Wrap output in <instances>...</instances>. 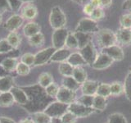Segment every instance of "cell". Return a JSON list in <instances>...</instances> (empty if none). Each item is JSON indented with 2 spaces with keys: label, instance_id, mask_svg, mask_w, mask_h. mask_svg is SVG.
Returning <instances> with one entry per match:
<instances>
[{
  "label": "cell",
  "instance_id": "c3c4849f",
  "mask_svg": "<svg viewBox=\"0 0 131 123\" xmlns=\"http://www.w3.org/2000/svg\"><path fill=\"white\" fill-rule=\"evenodd\" d=\"M93 9H94V7L89 3H86L84 7V12L85 14L90 16L92 13V12L93 11Z\"/></svg>",
  "mask_w": 131,
  "mask_h": 123
},
{
  "label": "cell",
  "instance_id": "277c9868",
  "mask_svg": "<svg viewBox=\"0 0 131 123\" xmlns=\"http://www.w3.org/2000/svg\"><path fill=\"white\" fill-rule=\"evenodd\" d=\"M69 33L70 32L68 31V30L65 27L54 30L52 35V47L56 49L64 48Z\"/></svg>",
  "mask_w": 131,
  "mask_h": 123
},
{
  "label": "cell",
  "instance_id": "ba28073f",
  "mask_svg": "<svg viewBox=\"0 0 131 123\" xmlns=\"http://www.w3.org/2000/svg\"><path fill=\"white\" fill-rule=\"evenodd\" d=\"M56 98L58 102H61L67 105H70L72 102H75V92L72 91V90H70L62 86V87L59 88V91L57 93Z\"/></svg>",
  "mask_w": 131,
  "mask_h": 123
},
{
  "label": "cell",
  "instance_id": "4fadbf2b",
  "mask_svg": "<svg viewBox=\"0 0 131 123\" xmlns=\"http://www.w3.org/2000/svg\"><path fill=\"white\" fill-rule=\"evenodd\" d=\"M71 54V52L70 49L67 48H62L59 49H56V51L52 54L50 63H61L64 61H67L70 55Z\"/></svg>",
  "mask_w": 131,
  "mask_h": 123
},
{
  "label": "cell",
  "instance_id": "44dd1931",
  "mask_svg": "<svg viewBox=\"0 0 131 123\" xmlns=\"http://www.w3.org/2000/svg\"><path fill=\"white\" fill-rule=\"evenodd\" d=\"M13 80L11 76H2L0 78V92H9L13 87Z\"/></svg>",
  "mask_w": 131,
  "mask_h": 123
},
{
  "label": "cell",
  "instance_id": "6da1fadb",
  "mask_svg": "<svg viewBox=\"0 0 131 123\" xmlns=\"http://www.w3.org/2000/svg\"><path fill=\"white\" fill-rule=\"evenodd\" d=\"M49 23L54 30L64 28L67 24V16L60 7H54L52 8L49 15Z\"/></svg>",
  "mask_w": 131,
  "mask_h": 123
},
{
  "label": "cell",
  "instance_id": "91938a15",
  "mask_svg": "<svg viewBox=\"0 0 131 123\" xmlns=\"http://www.w3.org/2000/svg\"><path fill=\"white\" fill-rule=\"evenodd\" d=\"M88 0H81V3H85Z\"/></svg>",
  "mask_w": 131,
  "mask_h": 123
},
{
  "label": "cell",
  "instance_id": "11a10c76",
  "mask_svg": "<svg viewBox=\"0 0 131 123\" xmlns=\"http://www.w3.org/2000/svg\"><path fill=\"white\" fill-rule=\"evenodd\" d=\"M19 123H34V121H33L31 118H26V119H23Z\"/></svg>",
  "mask_w": 131,
  "mask_h": 123
},
{
  "label": "cell",
  "instance_id": "f6af8a7d",
  "mask_svg": "<svg viewBox=\"0 0 131 123\" xmlns=\"http://www.w3.org/2000/svg\"><path fill=\"white\" fill-rule=\"evenodd\" d=\"M12 49H14L11 46V44L8 43V41L7 39H3L0 40V53H8L12 51Z\"/></svg>",
  "mask_w": 131,
  "mask_h": 123
},
{
  "label": "cell",
  "instance_id": "bcb514c9",
  "mask_svg": "<svg viewBox=\"0 0 131 123\" xmlns=\"http://www.w3.org/2000/svg\"><path fill=\"white\" fill-rule=\"evenodd\" d=\"M8 1H9L11 10L14 12H18L20 10V8L21 7V5L23 4L21 2H20L19 0H8Z\"/></svg>",
  "mask_w": 131,
  "mask_h": 123
},
{
  "label": "cell",
  "instance_id": "ee69618b",
  "mask_svg": "<svg viewBox=\"0 0 131 123\" xmlns=\"http://www.w3.org/2000/svg\"><path fill=\"white\" fill-rule=\"evenodd\" d=\"M76 117L74 115L73 113H71V112H67L62 117H61V121L62 123H75L76 121Z\"/></svg>",
  "mask_w": 131,
  "mask_h": 123
},
{
  "label": "cell",
  "instance_id": "9a60e30c",
  "mask_svg": "<svg viewBox=\"0 0 131 123\" xmlns=\"http://www.w3.org/2000/svg\"><path fill=\"white\" fill-rule=\"evenodd\" d=\"M10 92L12 93V96H13L15 102H16L17 104L20 105H25L27 104L28 95L23 89H20L18 87H14L13 86V87L12 88V89L10 90Z\"/></svg>",
  "mask_w": 131,
  "mask_h": 123
},
{
  "label": "cell",
  "instance_id": "e0dca14e",
  "mask_svg": "<svg viewBox=\"0 0 131 123\" xmlns=\"http://www.w3.org/2000/svg\"><path fill=\"white\" fill-rule=\"evenodd\" d=\"M99 83L97 81L94 80H86L82 84V92L83 94L85 95H93L94 96V94L97 93V89L98 88Z\"/></svg>",
  "mask_w": 131,
  "mask_h": 123
},
{
  "label": "cell",
  "instance_id": "7a4b0ae2",
  "mask_svg": "<svg viewBox=\"0 0 131 123\" xmlns=\"http://www.w3.org/2000/svg\"><path fill=\"white\" fill-rule=\"evenodd\" d=\"M97 39L102 48L112 46L117 42L116 34L108 29H102L98 30L97 32Z\"/></svg>",
  "mask_w": 131,
  "mask_h": 123
},
{
  "label": "cell",
  "instance_id": "8fae6325",
  "mask_svg": "<svg viewBox=\"0 0 131 123\" xmlns=\"http://www.w3.org/2000/svg\"><path fill=\"white\" fill-rule=\"evenodd\" d=\"M102 53L109 56L113 61H121L124 58V52L118 45H112L102 49Z\"/></svg>",
  "mask_w": 131,
  "mask_h": 123
},
{
  "label": "cell",
  "instance_id": "d6986e66",
  "mask_svg": "<svg viewBox=\"0 0 131 123\" xmlns=\"http://www.w3.org/2000/svg\"><path fill=\"white\" fill-rule=\"evenodd\" d=\"M75 38L78 42V48L81 49L84 47H85L88 44L92 42V37L91 34H87V33H83V32H79V31H75L74 32Z\"/></svg>",
  "mask_w": 131,
  "mask_h": 123
},
{
  "label": "cell",
  "instance_id": "f1b7e54d",
  "mask_svg": "<svg viewBox=\"0 0 131 123\" xmlns=\"http://www.w3.org/2000/svg\"><path fill=\"white\" fill-rule=\"evenodd\" d=\"M31 119L34 123H50L51 117L48 116L44 112H35L32 115Z\"/></svg>",
  "mask_w": 131,
  "mask_h": 123
},
{
  "label": "cell",
  "instance_id": "2e32d148",
  "mask_svg": "<svg viewBox=\"0 0 131 123\" xmlns=\"http://www.w3.org/2000/svg\"><path fill=\"white\" fill-rule=\"evenodd\" d=\"M37 15H38L37 7L33 5V4H31V3H26V6H24L22 7L21 14H20V16H21L24 19H26V20L35 19Z\"/></svg>",
  "mask_w": 131,
  "mask_h": 123
},
{
  "label": "cell",
  "instance_id": "ac0fdd59",
  "mask_svg": "<svg viewBox=\"0 0 131 123\" xmlns=\"http://www.w3.org/2000/svg\"><path fill=\"white\" fill-rule=\"evenodd\" d=\"M39 32H41L40 26L38 23L34 22H30L26 23L23 27L24 35H25V36L28 37V38H30V37L38 34Z\"/></svg>",
  "mask_w": 131,
  "mask_h": 123
},
{
  "label": "cell",
  "instance_id": "3957f363",
  "mask_svg": "<svg viewBox=\"0 0 131 123\" xmlns=\"http://www.w3.org/2000/svg\"><path fill=\"white\" fill-rule=\"evenodd\" d=\"M68 106L69 105L62 104V102L58 101H56L48 104L47 108L44 109L43 112L51 118L53 117L61 118L66 112H68Z\"/></svg>",
  "mask_w": 131,
  "mask_h": 123
},
{
  "label": "cell",
  "instance_id": "5b68a950",
  "mask_svg": "<svg viewBox=\"0 0 131 123\" xmlns=\"http://www.w3.org/2000/svg\"><path fill=\"white\" fill-rule=\"evenodd\" d=\"M98 30H98L97 22L92 20L91 18L84 17V18H82L79 22L75 31L87 33V34H92V33L97 32Z\"/></svg>",
  "mask_w": 131,
  "mask_h": 123
},
{
  "label": "cell",
  "instance_id": "f546056e",
  "mask_svg": "<svg viewBox=\"0 0 131 123\" xmlns=\"http://www.w3.org/2000/svg\"><path fill=\"white\" fill-rule=\"evenodd\" d=\"M44 35L41 32L29 38V44L33 47H41L44 43Z\"/></svg>",
  "mask_w": 131,
  "mask_h": 123
},
{
  "label": "cell",
  "instance_id": "74e56055",
  "mask_svg": "<svg viewBox=\"0 0 131 123\" xmlns=\"http://www.w3.org/2000/svg\"><path fill=\"white\" fill-rule=\"evenodd\" d=\"M35 60V55L32 54V53H25V54H23L21 56V57H20V61L24 64L28 65L29 67H30V66H34Z\"/></svg>",
  "mask_w": 131,
  "mask_h": 123
},
{
  "label": "cell",
  "instance_id": "be15d7a7",
  "mask_svg": "<svg viewBox=\"0 0 131 123\" xmlns=\"http://www.w3.org/2000/svg\"><path fill=\"white\" fill-rule=\"evenodd\" d=\"M50 123H52V122H50Z\"/></svg>",
  "mask_w": 131,
  "mask_h": 123
},
{
  "label": "cell",
  "instance_id": "d4e9b609",
  "mask_svg": "<svg viewBox=\"0 0 131 123\" xmlns=\"http://www.w3.org/2000/svg\"><path fill=\"white\" fill-rule=\"evenodd\" d=\"M14 98L12 93L3 92L0 94V107H9L14 104Z\"/></svg>",
  "mask_w": 131,
  "mask_h": 123
},
{
  "label": "cell",
  "instance_id": "f907efd6",
  "mask_svg": "<svg viewBox=\"0 0 131 123\" xmlns=\"http://www.w3.org/2000/svg\"><path fill=\"white\" fill-rule=\"evenodd\" d=\"M122 8L125 10L131 11V0H125L122 5Z\"/></svg>",
  "mask_w": 131,
  "mask_h": 123
},
{
  "label": "cell",
  "instance_id": "7402d4cb",
  "mask_svg": "<svg viewBox=\"0 0 131 123\" xmlns=\"http://www.w3.org/2000/svg\"><path fill=\"white\" fill-rule=\"evenodd\" d=\"M80 84L74 79L73 76H65L62 80V86L72 91H76L80 88Z\"/></svg>",
  "mask_w": 131,
  "mask_h": 123
},
{
  "label": "cell",
  "instance_id": "94428289",
  "mask_svg": "<svg viewBox=\"0 0 131 123\" xmlns=\"http://www.w3.org/2000/svg\"><path fill=\"white\" fill-rule=\"evenodd\" d=\"M129 71H130V72H129V73H131V67H129Z\"/></svg>",
  "mask_w": 131,
  "mask_h": 123
},
{
  "label": "cell",
  "instance_id": "681fc988",
  "mask_svg": "<svg viewBox=\"0 0 131 123\" xmlns=\"http://www.w3.org/2000/svg\"><path fill=\"white\" fill-rule=\"evenodd\" d=\"M112 0H100L101 7H108L112 5Z\"/></svg>",
  "mask_w": 131,
  "mask_h": 123
},
{
  "label": "cell",
  "instance_id": "7c38bea8",
  "mask_svg": "<svg viewBox=\"0 0 131 123\" xmlns=\"http://www.w3.org/2000/svg\"><path fill=\"white\" fill-rule=\"evenodd\" d=\"M112 63L113 60L109 56L105 54V53H101L100 54L97 55V57L95 61H93L92 67L96 70H102L110 67L112 64Z\"/></svg>",
  "mask_w": 131,
  "mask_h": 123
},
{
  "label": "cell",
  "instance_id": "603a6c76",
  "mask_svg": "<svg viewBox=\"0 0 131 123\" xmlns=\"http://www.w3.org/2000/svg\"><path fill=\"white\" fill-rule=\"evenodd\" d=\"M72 76L80 84H83L84 82L87 80V74H86L85 71L81 67H74Z\"/></svg>",
  "mask_w": 131,
  "mask_h": 123
},
{
  "label": "cell",
  "instance_id": "cb8c5ba5",
  "mask_svg": "<svg viewBox=\"0 0 131 123\" xmlns=\"http://www.w3.org/2000/svg\"><path fill=\"white\" fill-rule=\"evenodd\" d=\"M17 64H18L17 58L8 57V58H6L4 60L0 66H1L6 71H16Z\"/></svg>",
  "mask_w": 131,
  "mask_h": 123
},
{
  "label": "cell",
  "instance_id": "7bdbcfd3",
  "mask_svg": "<svg viewBox=\"0 0 131 123\" xmlns=\"http://www.w3.org/2000/svg\"><path fill=\"white\" fill-rule=\"evenodd\" d=\"M103 16H104V12L103 10L102 9V7H96L92 12L91 15H90V18L97 22V20H99L103 18Z\"/></svg>",
  "mask_w": 131,
  "mask_h": 123
},
{
  "label": "cell",
  "instance_id": "816d5d0a",
  "mask_svg": "<svg viewBox=\"0 0 131 123\" xmlns=\"http://www.w3.org/2000/svg\"><path fill=\"white\" fill-rule=\"evenodd\" d=\"M0 122L1 123H16L12 119L8 118L7 117H0Z\"/></svg>",
  "mask_w": 131,
  "mask_h": 123
},
{
  "label": "cell",
  "instance_id": "d6a6232c",
  "mask_svg": "<svg viewBox=\"0 0 131 123\" xmlns=\"http://www.w3.org/2000/svg\"><path fill=\"white\" fill-rule=\"evenodd\" d=\"M65 46L68 49L78 48V42H77V39L75 38V35H74V33H69L67 41H66Z\"/></svg>",
  "mask_w": 131,
  "mask_h": 123
},
{
  "label": "cell",
  "instance_id": "9c48e42d",
  "mask_svg": "<svg viewBox=\"0 0 131 123\" xmlns=\"http://www.w3.org/2000/svg\"><path fill=\"white\" fill-rule=\"evenodd\" d=\"M23 22H24V18L18 14H14L11 16L6 20L5 24H4V28L9 32L16 31L22 26Z\"/></svg>",
  "mask_w": 131,
  "mask_h": 123
},
{
  "label": "cell",
  "instance_id": "ab89813d",
  "mask_svg": "<svg viewBox=\"0 0 131 123\" xmlns=\"http://www.w3.org/2000/svg\"><path fill=\"white\" fill-rule=\"evenodd\" d=\"M19 55H20V53L16 48L12 49V51L8 52V53H0V65H1V63L6 58H8V57H14V58H17V57H19Z\"/></svg>",
  "mask_w": 131,
  "mask_h": 123
},
{
  "label": "cell",
  "instance_id": "6125c7cd",
  "mask_svg": "<svg viewBox=\"0 0 131 123\" xmlns=\"http://www.w3.org/2000/svg\"><path fill=\"white\" fill-rule=\"evenodd\" d=\"M0 94H1V92H0Z\"/></svg>",
  "mask_w": 131,
  "mask_h": 123
},
{
  "label": "cell",
  "instance_id": "8992f818",
  "mask_svg": "<svg viewBox=\"0 0 131 123\" xmlns=\"http://www.w3.org/2000/svg\"><path fill=\"white\" fill-rule=\"evenodd\" d=\"M94 110L93 108L86 107L79 102H72L68 106V111L73 113L76 117H85L93 113Z\"/></svg>",
  "mask_w": 131,
  "mask_h": 123
},
{
  "label": "cell",
  "instance_id": "30bf717a",
  "mask_svg": "<svg viewBox=\"0 0 131 123\" xmlns=\"http://www.w3.org/2000/svg\"><path fill=\"white\" fill-rule=\"evenodd\" d=\"M80 53L82 55V57H84V59L89 65H93V61H95L97 55H96V51L94 46L92 42H90L85 47L83 48L80 49Z\"/></svg>",
  "mask_w": 131,
  "mask_h": 123
},
{
  "label": "cell",
  "instance_id": "7dc6e473",
  "mask_svg": "<svg viewBox=\"0 0 131 123\" xmlns=\"http://www.w3.org/2000/svg\"><path fill=\"white\" fill-rule=\"evenodd\" d=\"M11 11L10 4L8 0H0V13Z\"/></svg>",
  "mask_w": 131,
  "mask_h": 123
},
{
  "label": "cell",
  "instance_id": "4dcf8cb0",
  "mask_svg": "<svg viewBox=\"0 0 131 123\" xmlns=\"http://www.w3.org/2000/svg\"><path fill=\"white\" fill-rule=\"evenodd\" d=\"M53 82V78L52 76L50 73L48 72H43L40 74L39 78V84L42 88H46L50 84Z\"/></svg>",
  "mask_w": 131,
  "mask_h": 123
},
{
  "label": "cell",
  "instance_id": "f35d334b",
  "mask_svg": "<svg viewBox=\"0 0 131 123\" xmlns=\"http://www.w3.org/2000/svg\"><path fill=\"white\" fill-rule=\"evenodd\" d=\"M93 98H94V96H93V95H85V94H83V95L78 99V102L83 104L86 107L93 108Z\"/></svg>",
  "mask_w": 131,
  "mask_h": 123
},
{
  "label": "cell",
  "instance_id": "db71d44e",
  "mask_svg": "<svg viewBox=\"0 0 131 123\" xmlns=\"http://www.w3.org/2000/svg\"><path fill=\"white\" fill-rule=\"evenodd\" d=\"M51 122L52 123H62V121H61V119L60 117L51 118Z\"/></svg>",
  "mask_w": 131,
  "mask_h": 123
},
{
  "label": "cell",
  "instance_id": "8d00e7d4",
  "mask_svg": "<svg viewBox=\"0 0 131 123\" xmlns=\"http://www.w3.org/2000/svg\"><path fill=\"white\" fill-rule=\"evenodd\" d=\"M108 123H127L125 117L121 113L111 114L108 117Z\"/></svg>",
  "mask_w": 131,
  "mask_h": 123
},
{
  "label": "cell",
  "instance_id": "ffe728a7",
  "mask_svg": "<svg viewBox=\"0 0 131 123\" xmlns=\"http://www.w3.org/2000/svg\"><path fill=\"white\" fill-rule=\"evenodd\" d=\"M67 61L69 64H71L73 67H81V66L87 64V63L80 53H71V54L70 55Z\"/></svg>",
  "mask_w": 131,
  "mask_h": 123
},
{
  "label": "cell",
  "instance_id": "b9f144b4",
  "mask_svg": "<svg viewBox=\"0 0 131 123\" xmlns=\"http://www.w3.org/2000/svg\"><path fill=\"white\" fill-rule=\"evenodd\" d=\"M111 89V94L112 95H119L121 94L124 89V86H123L120 82H114L112 85H110Z\"/></svg>",
  "mask_w": 131,
  "mask_h": 123
},
{
  "label": "cell",
  "instance_id": "e7e4bbea",
  "mask_svg": "<svg viewBox=\"0 0 131 123\" xmlns=\"http://www.w3.org/2000/svg\"><path fill=\"white\" fill-rule=\"evenodd\" d=\"M0 123H1V122H0Z\"/></svg>",
  "mask_w": 131,
  "mask_h": 123
},
{
  "label": "cell",
  "instance_id": "d590c367",
  "mask_svg": "<svg viewBox=\"0 0 131 123\" xmlns=\"http://www.w3.org/2000/svg\"><path fill=\"white\" fill-rule=\"evenodd\" d=\"M124 91L126 98L131 101V73H129L125 78V85H124Z\"/></svg>",
  "mask_w": 131,
  "mask_h": 123
},
{
  "label": "cell",
  "instance_id": "836d02e7",
  "mask_svg": "<svg viewBox=\"0 0 131 123\" xmlns=\"http://www.w3.org/2000/svg\"><path fill=\"white\" fill-rule=\"evenodd\" d=\"M58 91H59V86L57 84L53 83V82L45 88V93L50 98H56Z\"/></svg>",
  "mask_w": 131,
  "mask_h": 123
},
{
  "label": "cell",
  "instance_id": "5bb4252c",
  "mask_svg": "<svg viewBox=\"0 0 131 123\" xmlns=\"http://www.w3.org/2000/svg\"><path fill=\"white\" fill-rule=\"evenodd\" d=\"M117 42L123 45H128L131 44V29L121 28L116 33Z\"/></svg>",
  "mask_w": 131,
  "mask_h": 123
},
{
  "label": "cell",
  "instance_id": "680465c9",
  "mask_svg": "<svg viewBox=\"0 0 131 123\" xmlns=\"http://www.w3.org/2000/svg\"><path fill=\"white\" fill-rule=\"evenodd\" d=\"M72 1L75 2V3H81V0H72Z\"/></svg>",
  "mask_w": 131,
  "mask_h": 123
},
{
  "label": "cell",
  "instance_id": "1f68e13d",
  "mask_svg": "<svg viewBox=\"0 0 131 123\" xmlns=\"http://www.w3.org/2000/svg\"><path fill=\"white\" fill-rule=\"evenodd\" d=\"M96 94L100 95L102 97L106 98L111 95V89H110V85L105 84V83H101L98 85V88L97 89Z\"/></svg>",
  "mask_w": 131,
  "mask_h": 123
},
{
  "label": "cell",
  "instance_id": "484cf974",
  "mask_svg": "<svg viewBox=\"0 0 131 123\" xmlns=\"http://www.w3.org/2000/svg\"><path fill=\"white\" fill-rule=\"evenodd\" d=\"M7 40L11 44L12 48H17L18 46L20 44V42H21V37L16 31L9 32V34L7 35Z\"/></svg>",
  "mask_w": 131,
  "mask_h": 123
},
{
  "label": "cell",
  "instance_id": "6f0895ef",
  "mask_svg": "<svg viewBox=\"0 0 131 123\" xmlns=\"http://www.w3.org/2000/svg\"><path fill=\"white\" fill-rule=\"evenodd\" d=\"M3 22V16H2V13H0V24L2 23Z\"/></svg>",
  "mask_w": 131,
  "mask_h": 123
},
{
  "label": "cell",
  "instance_id": "52a82bcc",
  "mask_svg": "<svg viewBox=\"0 0 131 123\" xmlns=\"http://www.w3.org/2000/svg\"><path fill=\"white\" fill-rule=\"evenodd\" d=\"M55 51L56 48H54L53 47H49L38 52L35 55V60L34 66H42L49 63L52 54L54 53Z\"/></svg>",
  "mask_w": 131,
  "mask_h": 123
},
{
  "label": "cell",
  "instance_id": "9f6ffc18",
  "mask_svg": "<svg viewBox=\"0 0 131 123\" xmlns=\"http://www.w3.org/2000/svg\"><path fill=\"white\" fill-rule=\"evenodd\" d=\"M19 1L21 2L22 3H30L34 2L35 0H19Z\"/></svg>",
  "mask_w": 131,
  "mask_h": 123
},
{
  "label": "cell",
  "instance_id": "4316f807",
  "mask_svg": "<svg viewBox=\"0 0 131 123\" xmlns=\"http://www.w3.org/2000/svg\"><path fill=\"white\" fill-rule=\"evenodd\" d=\"M58 71L61 75L63 76L64 77L65 76H72L74 67L71 64H69L67 61H64V63H59Z\"/></svg>",
  "mask_w": 131,
  "mask_h": 123
},
{
  "label": "cell",
  "instance_id": "60d3db41",
  "mask_svg": "<svg viewBox=\"0 0 131 123\" xmlns=\"http://www.w3.org/2000/svg\"><path fill=\"white\" fill-rule=\"evenodd\" d=\"M30 68L28 65L24 64L21 61H20V63H18L17 66H16V71L19 76H26L30 73Z\"/></svg>",
  "mask_w": 131,
  "mask_h": 123
},
{
  "label": "cell",
  "instance_id": "e575fe53",
  "mask_svg": "<svg viewBox=\"0 0 131 123\" xmlns=\"http://www.w3.org/2000/svg\"><path fill=\"white\" fill-rule=\"evenodd\" d=\"M120 24L122 28L131 29V12L125 13L121 16Z\"/></svg>",
  "mask_w": 131,
  "mask_h": 123
},
{
  "label": "cell",
  "instance_id": "f5cc1de1",
  "mask_svg": "<svg viewBox=\"0 0 131 123\" xmlns=\"http://www.w3.org/2000/svg\"><path fill=\"white\" fill-rule=\"evenodd\" d=\"M89 3L94 7H101L100 5V0H89Z\"/></svg>",
  "mask_w": 131,
  "mask_h": 123
},
{
  "label": "cell",
  "instance_id": "83f0119b",
  "mask_svg": "<svg viewBox=\"0 0 131 123\" xmlns=\"http://www.w3.org/2000/svg\"><path fill=\"white\" fill-rule=\"evenodd\" d=\"M106 98L102 97L100 95L96 94L93 98V108L95 110L102 111L106 108Z\"/></svg>",
  "mask_w": 131,
  "mask_h": 123
}]
</instances>
